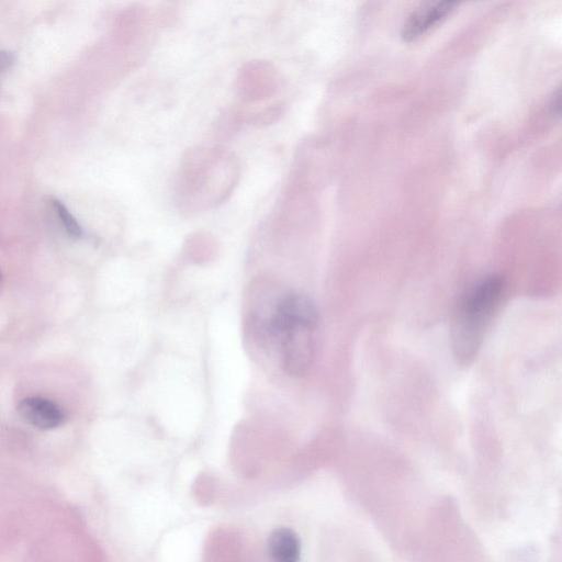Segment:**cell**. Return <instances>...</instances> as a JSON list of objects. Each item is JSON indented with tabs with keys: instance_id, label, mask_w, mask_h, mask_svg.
<instances>
[{
	"instance_id": "cell-6",
	"label": "cell",
	"mask_w": 562,
	"mask_h": 562,
	"mask_svg": "<svg viewBox=\"0 0 562 562\" xmlns=\"http://www.w3.org/2000/svg\"><path fill=\"white\" fill-rule=\"evenodd\" d=\"M267 549L271 562H300V539L288 527H279L271 531L267 540Z\"/></svg>"
},
{
	"instance_id": "cell-8",
	"label": "cell",
	"mask_w": 562,
	"mask_h": 562,
	"mask_svg": "<svg viewBox=\"0 0 562 562\" xmlns=\"http://www.w3.org/2000/svg\"><path fill=\"white\" fill-rule=\"evenodd\" d=\"M14 63V55L8 50H0V72L7 70Z\"/></svg>"
},
{
	"instance_id": "cell-1",
	"label": "cell",
	"mask_w": 562,
	"mask_h": 562,
	"mask_svg": "<svg viewBox=\"0 0 562 562\" xmlns=\"http://www.w3.org/2000/svg\"><path fill=\"white\" fill-rule=\"evenodd\" d=\"M504 288L502 277L488 274L470 284L459 297L451 323L452 351L459 363L468 364L477 355Z\"/></svg>"
},
{
	"instance_id": "cell-4",
	"label": "cell",
	"mask_w": 562,
	"mask_h": 562,
	"mask_svg": "<svg viewBox=\"0 0 562 562\" xmlns=\"http://www.w3.org/2000/svg\"><path fill=\"white\" fill-rule=\"evenodd\" d=\"M20 417L29 425L50 430L58 428L66 420V413L56 402L42 396H27L18 404Z\"/></svg>"
},
{
	"instance_id": "cell-3",
	"label": "cell",
	"mask_w": 562,
	"mask_h": 562,
	"mask_svg": "<svg viewBox=\"0 0 562 562\" xmlns=\"http://www.w3.org/2000/svg\"><path fill=\"white\" fill-rule=\"evenodd\" d=\"M319 323L318 311L314 302L306 295L290 293L278 304L269 324L272 335L277 336L290 324Z\"/></svg>"
},
{
	"instance_id": "cell-5",
	"label": "cell",
	"mask_w": 562,
	"mask_h": 562,
	"mask_svg": "<svg viewBox=\"0 0 562 562\" xmlns=\"http://www.w3.org/2000/svg\"><path fill=\"white\" fill-rule=\"evenodd\" d=\"M457 2L431 1L420 4L407 18L401 30L404 42H413L436 26L456 8Z\"/></svg>"
},
{
	"instance_id": "cell-7",
	"label": "cell",
	"mask_w": 562,
	"mask_h": 562,
	"mask_svg": "<svg viewBox=\"0 0 562 562\" xmlns=\"http://www.w3.org/2000/svg\"><path fill=\"white\" fill-rule=\"evenodd\" d=\"M52 204L57 213V216L63 224L67 234L75 239H78L82 236V229L77 220L72 216V214L68 211L63 202L59 200H53Z\"/></svg>"
},
{
	"instance_id": "cell-2",
	"label": "cell",
	"mask_w": 562,
	"mask_h": 562,
	"mask_svg": "<svg viewBox=\"0 0 562 562\" xmlns=\"http://www.w3.org/2000/svg\"><path fill=\"white\" fill-rule=\"evenodd\" d=\"M318 324L295 323L277 337L281 347L283 370L292 376H303L313 363Z\"/></svg>"
},
{
	"instance_id": "cell-9",
	"label": "cell",
	"mask_w": 562,
	"mask_h": 562,
	"mask_svg": "<svg viewBox=\"0 0 562 562\" xmlns=\"http://www.w3.org/2000/svg\"><path fill=\"white\" fill-rule=\"evenodd\" d=\"M1 281H2V274H1V272H0V283H1Z\"/></svg>"
}]
</instances>
